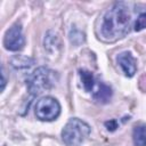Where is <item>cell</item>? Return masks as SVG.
Instances as JSON below:
<instances>
[{
    "label": "cell",
    "mask_w": 146,
    "mask_h": 146,
    "mask_svg": "<svg viewBox=\"0 0 146 146\" xmlns=\"http://www.w3.org/2000/svg\"><path fill=\"white\" fill-rule=\"evenodd\" d=\"M131 27H133V22L130 3L117 1L104 14L99 26V35L104 41L113 42L125 36Z\"/></svg>",
    "instance_id": "cell-1"
},
{
    "label": "cell",
    "mask_w": 146,
    "mask_h": 146,
    "mask_svg": "<svg viewBox=\"0 0 146 146\" xmlns=\"http://www.w3.org/2000/svg\"><path fill=\"white\" fill-rule=\"evenodd\" d=\"M57 81V74L52 70L40 66L35 68L26 79V87L31 96H38L41 92L51 89Z\"/></svg>",
    "instance_id": "cell-2"
},
{
    "label": "cell",
    "mask_w": 146,
    "mask_h": 146,
    "mask_svg": "<svg viewBox=\"0 0 146 146\" xmlns=\"http://www.w3.org/2000/svg\"><path fill=\"white\" fill-rule=\"evenodd\" d=\"M89 135L90 125L78 117H72L62 130V140L66 146H80Z\"/></svg>",
    "instance_id": "cell-3"
},
{
    "label": "cell",
    "mask_w": 146,
    "mask_h": 146,
    "mask_svg": "<svg viewBox=\"0 0 146 146\" xmlns=\"http://www.w3.org/2000/svg\"><path fill=\"white\" fill-rule=\"evenodd\" d=\"M59 114L60 104L56 98L51 96L42 97L35 104V116L40 121H54L59 116Z\"/></svg>",
    "instance_id": "cell-4"
},
{
    "label": "cell",
    "mask_w": 146,
    "mask_h": 146,
    "mask_svg": "<svg viewBox=\"0 0 146 146\" xmlns=\"http://www.w3.org/2000/svg\"><path fill=\"white\" fill-rule=\"evenodd\" d=\"M25 46V38L22 25L16 23L9 27L3 36V47L9 51H19Z\"/></svg>",
    "instance_id": "cell-5"
},
{
    "label": "cell",
    "mask_w": 146,
    "mask_h": 146,
    "mask_svg": "<svg viewBox=\"0 0 146 146\" xmlns=\"http://www.w3.org/2000/svg\"><path fill=\"white\" fill-rule=\"evenodd\" d=\"M116 62L125 76L131 78L137 71V60L130 51H122L116 56Z\"/></svg>",
    "instance_id": "cell-6"
},
{
    "label": "cell",
    "mask_w": 146,
    "mask_h": 146,
    "mask_svg": "<svg viewBox=\"0 0 146 146\" xmlns=\"http://www.w3.org/2000/svg\"><path fill=\"white\" fill-rule=\"evenodd\" d=\"M112 95H113L112 88L110 86H107L106 83H104V82H99L96 90L92 94V98L98 103L105 104L111 99Z\"/></svg>",
    "instance_id": "cell-7"
},
{
    "label": "cell",
    "mask_w": 146,
    "mask_h": 146,
    "mask_svg": "<svg viewBox=\"0 0 146 146\" xmlns=\"http://www.w3.org/2000/svg\"><path fill=\"white\" fill-rule=\"evenodd\" d=\"M132 140L135 146H146V124H138L133 128Z\"/></svg>",
    "instance_id": "cell-8"
},
{
    "label": "cell",
    "mask_w": 146,
    "mask_h": 146,
    "mask_svg": "<svg viewBox=\"0 0 146 146\" xmlns=\"http://www.w3.org/2000/svg\"><path fill=\"white\" fill-rule=\"evenodd\" d=\"M79 75H80L83 89L87 92L92 91L95 86H96V83H95L96 81H95V78H94L92 73L90 71H88V70H79Z\"/></svg>",
    "instance_id": "cell-9"
},
{
    "label": "cell",
    "mask_w": 146,
    "mask_h": 146,
    "mask_svg": "<svg viewBox=\"0 0 146 146\" xmlns=\"http://www.w3.org/2000/svg\"><path fill=\"white\" fill-rule=\"evenodd\" d=\"M10 64L13 67L18 68V70H23V68H29L34 64V59L23 56V55H16L11 58Z\"/></svg>",
    "instance_id": "cell-10"
},
{
    "label": "cell",
    "mask_w": 146,
    "mask_h": 146,
    "mask_svg": "<svg viewBox=\"0 0 146 146\" xmlns=\"http://www.w3.org/2000/svg\"><path fill=\"white\" fill-rule=\"evenodd\" d=\"M68 38H70L71 43H73L74 46H79V44L83 43L84 40H86L84 34H83L80 30H78V29H72V30L70 31Z\"/></svg>",
    "instance_id": "cell-11"
},
{
    "label": "cell",
    "mask_w": 146,
    "mask_h": 146,
    "mask_svg": "<svg viewBox=\"0 0 146 146\" xmlns=\"http://www.w3.org/2000/svg\"><path fill=\"white\" fill-rule=\"evenodd\" d=\"M58 46H59V42H58L57 35L54 34L51 31H49L44 36V48H47L48 50H50V48H52V50H55V48Z\"/></svg>",
    "instance_id": "cell-12"
},
{
    "label": "cell",
    "mask_w": 146,
    "mask_h": 146,
    "mask_svg": "<svg viewBox=\"0 0 146 146\" xmlns=\"http://www.w3.org/2000/svg\"><path fill=\"white\" fill-rule=\"evenodd\" d=\"M146 29V11H141L138 14L136 21L133 22V31H141Z\"/></svg>",
    "instance_id": "cell-13"
},
{
    "label": "cell",
    "mask_w": 146,
    "mask_h": 146,
    "mask_svg": "<svg viewBox=\"0 0 146 146\" xmlns=\"http://www.w3.org/2000/svg\"><path fill=\"white\" fill-rule=\"evenodd\" d=\"M105 127H106V129H107L108 131H114V130H116V128H117V121H116L115 119L110 120V121H106V122H105Z\"/></svg>",
    "instance_id": "cell-14"
}]
</instances>
